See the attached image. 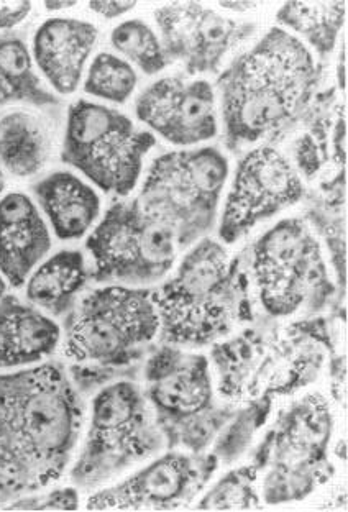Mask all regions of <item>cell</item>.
Instances as JSON below:
<instances>
[{"instance_id": "cell-9", "label": "cell", "mask_w": 348, "mask_h": 512, "mask_svg": "<svg viewBox=\"0 0 348 512\" xmlns=\"http://www.w3.org/2000/svg\"><path fill=\"white\" fill-rule=\"evenodd\" d=\"M332 430L334 417L322 394H307L281 412L255 453L268 468L265 503L301 501L334 475L329 460Z\"/></svg>"}, {"instance_id": "cell-21", "label": "cell", "mask_w": 348, "mask_h": 512, "mask_svg": "<svg viewBox=\"0 0 348 512\" xmlns=\"http://www.w3.org/2000/svg\"><path fill=\"white\" fill-rule=\"evenodd\" d=\"M89 278L83 253L63 250L43 261L28 278V301L50 316H65L73 311Z\"/></svg>"}, {"instance_id": "cell-18", "label": "cell", "mask_w": 348, "mask_h": 512, "mask_svg": "<svg viewBox=\"0 0 348 512\" xmlns=\"http://www.w3.org/2000/svg\"><path fill=\"white\" fill-rule=\"evenodd\" d=\"M97 37V28L84 20L60 17L46 20L38 28L33 37V60L61 96L78 91Z\"/></svg>"}, {"instance_id": "cell-20", "label": "cell", "mask_w": 348, "mask_h": 512, "mask_svg": "<svg viewBox=\"0 0 348 512\" xmlns=\"http://www.w3.org/2000/svg\"><path fill=\"white\" fill-rule=\"evenodd\" d=\"M32 189L60 240L83 238L101 214V199L97 192L83 179L66 171L46 176Z\"/></svg>"}, {"instance_id": "cell-27", "label": "cell", "mask_w": 348, "mask_h": 512, "mask_svg": "<svg viewBox=\"0 0 348 512\" xmlns=\"http://www.w3.org/2000/svg\"><path fill=\"white\" fill-rule=\"evenodd\" d=\"M263 470L261 463L253 460L252 465L232 470L207 491L197 509H252L260 506L258 496V473Z\"/></svg>"}, {"instance_id": "cell-4", "label": "cell", "mask_w": 348, "mask_h": 512, "mask_svg": "<svg viewBox=\"0 0 348 512\" xmlns=\"http://www.w3.org/2000/svg\"><path fill=\"white\" fill-rule=\"evenodd\" d=\"M327 348L329 332L324 320L243 330L212 350L219 393L230 403L273 401L275 396L296 393L319 376Z\"/></svg>"}, {"instance_id": "cell-22", "label": "cell", "mask_w": 348, "mask_h": 512, "mask_svg": "<svg viewBox=\"0 0 348 512\" xmlns=\"http://www.w3.org/2000/svg\"><path fill=\"white\" fill-rule=\"evenodd\" d=\"M50 155V140L37 117L10 112L0 119V165L17 178L43 170Z\"/></svg>"}, {"instance_id": "cell-35", "label": "cell", "mask_w": 348, "mask_h": 512, "mask_svg": "<svg viewBox=\"0 0 348 512\" xmlns=\"http://www.w3.org/2000/svg\"><path fill=\"white\" fill-rule=\"evenodd\" d=\"M5 289H7V286H5L4 278H2V276H0V298H4Z\"/></svg>"}, {"instance_id": "cell-28", "label": "cell", "mask_w": 348, "mask_h": 512, "mask_svg": "<svg viewBox=\"0 0 348 512\" xmlns=\"http://www.w3.org/2000/svg\"><path fill=\"white\" fill-rule=\"evenodd\" d=\"M270 409V399H255L248 401L247 406L235 412L234 417L225 424L214 440L216 445L212 453L216 455L219 463L230 465L247 450L255 432L265 424Z\"/></svg>"}, {"instance_id": "cell-24", "label": "cell", "mask_w": 348, "mask_h": 512, "mask_svg": "<svg viewBox=\"0 0 348 512\" xmlns=\"http://www.w3.org/2000/svg\"><path fill=\"white\" fill-rule=\"evenodd\" d=\"M347 4H306L286 2L276 14V22L299 33L317 51L321 60H326L335 50L339 33L344 27Z\"/></svg>"}, {"instance_id": "cell-29", "label": "cell", "mask_w": 348, "mask_h": 512, "mask_svg": "<svg viewBox=\"0 0 348 512\" xmlns=\"http://www.w3.org/2000/svg\"><path fill=\"white\" fill-rule=\"evenodd\" d=\"M79 506V494L76 488H63V490L48 491V493L30 494L25 498L10 503L9 509H23V511H74Z\"/></svg>"}, {"instance_id": "cell-26", "label": "cell", "mask_w": 348, "mask_h": 512, "mask_svg": "<svg viewBox=\"0 0 348 512\" xmlns=\"http://www.w3.org/2000/svg\"><path fill=\"white\" fill-rule=\"evenodd\" d=\"M138 76L129 61L112 53L97 55L89 66L84 91L104 101L125 104L137 87Z\"/></svg>"}, {"instance_id": "cell-8", "label": "cell", "mask_w": 348, "mask_h": 512, "mask_svg": "<svg viewBox=\"0 0 348 512\" xmlns=\"http://www.w3.org/2000/svg\"><path fill=\"white\" fill-rule=\"evenodd\" d=\"M227 178L229 161L217 148L171 151L153 161L137 201L178 248L193 247L216 227Z\"/></svg>"}, {"instance_id": "cell-16", "label": "cell", "mask_w": 348, "mask_h": 512, "mask_svg": "<svg viewBox=\"0 0 348 512\" xmlns=\"http://www.w3.org/2000/svg\"><path fill=\"white\" fill-rule=\"evenodd\" d=\"M138 120L166 142L191 147L207 142L219 132L216 92L204 79L163 78L138 96Z\"/></svg>"}, {"instance_id": "cell-30", "label": "cell", "mask_w": 348, "mask_h": 512, "mask_svg": "<svg viewBox=\"0 0 348 512\" xmlns=\"http://www.w3.org/2000/svg\"><path fill=\"white\" fill-rule=\"evenodd\" d=\"M32 2H0V30H10L27 19Z\"/></svg>"}, {"instance_id": "cell-11", "label": "cell", "mask_w": 348, "mask_h": 512, "mask_svg": "<svg viewBox=\"0 0 348 512\" xmlns=\"http://www.w3.org/2000/svg\"><path fill=\"white\" fill-rule=\"evenodd\" d=\"M155 145L152 132L119 110L78 101L68 110L61 161L101 191L125 197L137 188L143 160Z\"/></svg>"}, {"instance_id": "cell-10", "label": "cell", "mask_w": 348, "mask_h": 512, "mask_svg": "<svg viewBox=\"0 0 348 512\" xmlns=\"http://www.w3.org/2000/svg\"><path fill=\"white\" fill-rule=\"evenodd\" d=\"M258 298L275 319L329 306L335 286L321 243L301 219H284L258 238L252 248Z\"/></svg>"}, {"instance_id": "cell-1", "label": "cell", "mask_w": 348, "mask_h": 512, "mask_svg": "<svg viewBox=\"0 0 348 512\" xmlns=\"http://www.w3.org/2000/svg\"><path fill=\"white\" fill-rule=\"evenodd\" d=\"M83 419V401L63 366L43 363L0 375V504L65 475Z\"/></svg>"}, {"instance_id": "cell-36", "label": "cell", "mask_w": 348, "mask_h": 512, "mask_svg": "<svg viewBox=\"0 0 348 512\" xmlns=\"http://www.w3.org/2000/svg\"><path fill=\"white\" fill-rule=\"evenodd\" d=\"M4 188H5L4 173H2V168H0V194H2V191H4Z\"/></svg>"}, {"instance_id": "cell-25", "label": "cell", "mask_w": 348, "mask_h": 512, "mask_svg": "<svg viewBox=\"0 0 348 512\" xmlns=\"http://www.w3.org/2000/svg\"><path fill=\"white\" fill-rule=\"evenodd\" d=\"M110 43L120 55H124L130 63L140 71L153 76L163 71L170 64L166 58L161 40L148 23L142 20H127L120 23L110 33Z\"/></svg>"}, {"instance_id": "cell-13", "label": "cell", "mask_w": 348, "mask_h": 512, "mask_svg": "<svg viewBox=\"0 0 348 512\" xmlns=\"http://www.w3.org/2000/svg\"><path fill=\"white\" fill-rule=\"evenodd\" d=\"M304 196V184L289 158L273 147L248 151L237 165L220 217L219 237L235 243Z\"/></svg>"}, {"instance_id": "cell-17", "label": "cell", "mask_w": 348, "mask_h": 512, "mask_svg": "<svg viewBox=\"0 0 348 512\" xmlns=\"http://www.w3.org/2000/svg\"><path fill=\"white\" fill-rule=\"evenodd\" d=\"M51 250L50 230L30 197L12 192L0 201V273L22 288Z\"/></svg>"}, {"instance_id": "cell-5", "label": "cell", "mask_w": 348, "mask_h": 512, "mask_svg": "<svg viewBox=\"0 0 348 512\" xmlns=\"http://www.w3.org/2000/svg\"><path fill=\"white\" fill-rule=\"evenodd\" d=\"M145 398L166 448L204 453L237 409L214 401L211 365L206 355L165 343L143 368Z\"/></svg>"}, {"instance_id": "cell-33", "label": "cell", "mask_w": 348, "mask_h": 512, "mask_svg": "<svg viewBox=\"0 0 348 512\" xmlns=\"http://www.w3.org/2000/svg\"><path fill=\"white\" fill-rule=\"evenodd\" d=\"M76 2H45V7L48 10H63L74 7Z\"/></svg>"}, {"instance_id": "cell-14", "label": "cell", "mask_w": 348, "mask_h": 512, "mask_svg": "<svg viewBox=\"0 0 348 512\" xmlns=\"http://www.w3.org/2000/svg\"><path fill=\"white\" fill-rule=\"evenodd\" d=\"M214 453L171 450L87 499V509H179L194 503L219 468Z\"/></svg>"}, {"instance_id": "cell-19", "label": "cell", "mask_w": 348, "mask_h": 512, "mask_svg": "<svg viewBox=\"0 0 348 512\" xmlns=\"http://www.w3.org/2000/svg\"><path fill=\"white\" fill-rule=\"evenodd\" d=\"M60 325L15 296L0 298V368L35 365L55 353Z\"/></svg>"}, {"instance_id": "cell-7", "label": "cell", "mask_w": 348, "mask_h": 512, "mask_svg": "<svg viewBox=\"0 0 348 512\" xmlns=\"http://www.w3.org/2000/svg\"><path fill=\"white\" fill-rule=\"evenodd\" d=\"M65 352L74 362L120 370L143 357L160 334L150 289L110 284L76 302L65 322Z\"/></svg>"}, {"instance_id": "cell-23", "label": "cell", "mask_w": 348, "mask_h": 512, "mask_svg": "<svg viewBox=\"0 0 348 512\" xmlns=\"http://www.w3.org/2000/svg\"><path fill=\"white\" fill-rule=\"evenodd\" d=\"M15 102L60 106V99L40 83L27 45L17 37H0V107Z\"/></svg>"}, {"instance_id": "cell-12", "label": "cell", "mask_w": 348, "mask_h": 512, "mask_svg": "<svg viewBox=\"0 0 348 512\" xmlns=\"http://www.w3.org/2000/svg\"><path fill=\"white\" fill-rule=\"evenodd\" d=\"M86 250L97 283L147 286L170 273L178 245L170 230L133 199L109 207L87 238Z\"/></svg>"}, {"instance_id": "cell-31", "label": "cell", "mask_w": 348, "mask_h": 512, "mask_svg": "<svg viewBox=\"0 0 348 512\" xmlns=\"http://www.w3.org/2000/svg\"><path fill=\"white\" fill-rule=\"evenodd\" d=\"M135 7H137V2H109V0L107 2H97V0L89 2V9L104 19H119Z\"/></svg>"}, {"instance_id": "cell-6", "label": "cell", "mask_w": 348, "mask_h": 512, "mask_svg": "<svg viewBox=\"0 0 348 512\" xmlns=\"http://www.w3.org/2000/svg\"><path fill=\"white\" fill-rule=\"evenodd\" d=\"M165 448L143 389L115 381L92 399L89 429L69 480L78 491L97 490Z\"/></svg>"}, {"instance_id": "cell-32", "label": "cell", "mask_w": 348, "mask_h": 512, "mask_svg": "<svg viewBox=\"0 0 348 512\" xmlns=\"http://www.w3.org/2000/svg\"><path fill=\"white\" fill-rule=\"evenodd\" d=\"M220 7L234 12H247V10L257 9V2H220Z\"/></svg>"}, {"instance_id": "cell-3", "label": "cell", "mask_w": 348, "mask_h": 512, "mask_svg": "<svg viewBox=\"0 0 348 512\" xmlns=\"http://www.w3.org/2000/svg\"><path fill=\"white\" fill-rule=\"evenodd\" d=\"M160 339L176 347H206L253 320L252 296L242 258L202 238L178 270L152 291Z\"/></svg>"}, {"instance_id": "cell-15", "label": "cell", "mask_w": 348, "mask_h": 512, "mask_svg": "<svg viewBox=\"0 0 348 512\" xmlns=\"http://www.w3.org/2000/svg\"><path fill=\"white\" fill-rule=\"evenodd\" d=\"M161 45L170 63L188 74H216L225 56L257 33L255 22H240L196 2H174L155 10Z\"/></svg>"}, {"instance_id": "cell-2", "label": "cell", "mask_w": 348, "mask_h": 512, "mask_svg": "<svg viewBox=\"0 0 348 512\" xmlns=\"http://www.w3.org/2000/svg\"><path fill=\"white\" fill-rule=\"evenodd\" d=\"M319 79L309 48L293 33L270 28L217 78L227 148L237 151L275 137L296 122Z\"/></svg>"}, {"instance_id": "cell-34", "label": "cell", "mask_w": 348, "mask_h": 512, "mask_svg": "<svg viewBox=\"0 0 348 512\" xmlns=\"http://www.w3.org/2000/svg\"><path fill=\"white\" fill-rule=\"evenodd\" d=\"M340 68H339V86L344 89L345 79H344V66H345V48H342V53H340Z\"/></svg>"}]
</instances>
